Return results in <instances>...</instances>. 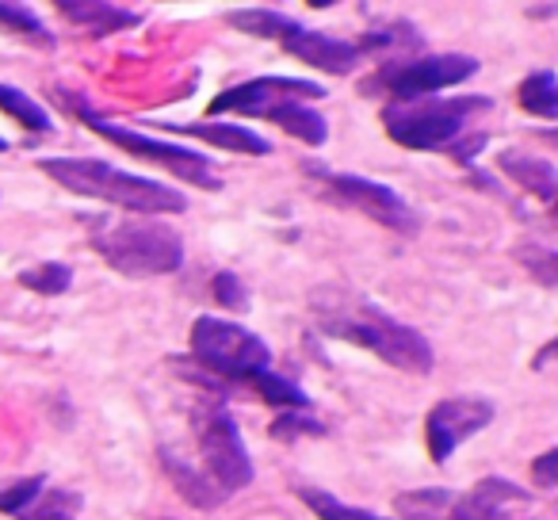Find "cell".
Wrapping results in <instances>:
<instances>
[{"label": "cell", "instance_id": "1", "mask_svg": "<svg viewBox=\"0 0 558 520\" xmlns=\"http://www.w3.org/2000/svg\"><path fill=\"white\" fill-rule=\"evenodd\" d=\"M318 322H322V334L341 337V341H349V344H360V349L375 352V356L387 360V364L398 367V372L428 375L436 364L433 344H428V337L421 334V329L390 318L387 311L372 306L367 299L352 295V291H341V295H333V299H322Z\"/></svg>", "mask_w": 558, "mask_h": 520}, {"label": "cell", "instance_id": "2", "mask_svg": "<svg viewBox=\"0 0 558 520\" xmlns=\"http://www.w3.org/2000/svg\"><path fill=\"white\" fill-rule=\"evenodd\" d=\"M39 172H47L54 184L70 188L73 195L111 203L131 215H184L187 210L184 192L161 184V180L126 172L111 161H96V157H43Z\"/></svg>", "mask_w": 558, "mask_h": 520}, {"label": "cell", "instance_id": "3", "mask_svg": "<svg viewBox=\"0 0 558 520\" xmlns=\"http://www.w3.org/2000/svg\"><path fill=\"white\" fill-rule=\"evenodd\" d=\"M85 226H88V245H93L119 276L154 280V276H172L184 265V238L165 222L88 215Z\"/></svg>", "mask_w": 558, "mask_h": 520}, {"label": "cell", "instance_id": "4", "mask_svg": "<svg viewBox=\"0 0 558 520\" xmlns=\"http://www.w3.org/2000/svg\"><path fill=\"white\" fill-rule=\"evenodd\" d=\"M226 20H230V27L256 35V39H276L279 47L288 50V55H295L299 62L314 65V70H322V73H333V77H344V73H352L360 62H364V55H360L356 43H344V39H333V35L311 32V27H303L299 20L283 16V12L238 9Z\"/></svg>", "mask_w": 558, "mask_h": 520}, {"label": "cell", "instance_id": "5", "mask_svg": "<svg viewBox=\"0 0 558 520\" xmlns=\"http://www.w3.org/2000/svg\"><path fill=\"white\" fill-rule=\"evenodd\" d=\"M489 96H459V100H413V104H387L383 126L405 149H448L463 138L466 123L478 111H489Z\"/></svg>", "mask_w": 558, "mask_h": 520}, {"label": "cell", "instance_id": "6", "mask_svg": "<svg viewBox=\"0 0 558 520\" xmlns=\"http://www.w3.org/2000/svg\"><path fill=\"white\" fill-rule=\"evenodd\" d=\"M58 100L70 104V108H77L73 116H77L88 131H96L100 138H108L111 146L126 149V154L142 157V161H149V165H161L165 172H172V177L203 188V192H218V188H222V177H218L215 161H210V157H203L199 149L177 146V142H157V138H149V134H142V131H131V126L108 123V119L96 116L85 100H77V96H70V93H58Z\"/></svg>", "mask_w": 558, "mask_h": 520}, {"label": "cell", "instance_id": "7", "mask_svg": "<svg viewBox=\"0 0 558 520\" xmlns=\"http://www.w3.org/2000/svg\"><path fill=\"white\" fill-rule=\"evenodd\" d=\"M192 356L199 360L207 372L222 375L230 383H248V375L264 372L271 364L268 344L256 334H248L245 326L226 318H195L192 326Z\"/></svg>", "mask_w": 558, "mask_h": 520}, {"label": "cell", "instance_id": "8", "mask_svg": "<svg viewBox=\"0 0 558 520\" xmlns=\"http://www.w3.org/2000/svg\"><path fill=\"white\" fill-rule=\"evenodd\" d=\"M195 440H199L203 479L222 497L238 494L253 482V459H248L241 428L226 406H207L195 413Z\"/></svg>", "mask_w": 558, "mask_h": 520}, {"label": "cell", "instance_id": "9", "mask_svg": "<svg viewBox=\"0 0 558 520\" xmlns=\"http://www.w3.org/2000/svg\"><path fill=\"white\" fill-rule=\"evenodd\" d=\"M303 172L311 180H318L326 199H333L337 207H352L360 215H367L372 222L387 226L395 233H417L421 218L417 210L405 203V195H398L395 188L387 184H375L367 177H356V172H337V169H326V165H303Z\"/></svg>", "mask_w": 558, "mask_h": 520}, {"label": "cell", "instance_id": "10", "mask_svg": "<svg viewBox=\"0 0 558 520\" xmlns=\"http://www.w3.org/2000/svg\"><path fill=\"white\" fill-rule=\"evenodd\" d=\"M478 73V58L471 55H425L413 62H390L375 73V85H367V93H390L395 104H413L436 96L444 88L471 81Z\"/></svg>", "mask_w": 558, "mask_h": 520}, {"label": "cell", "instance_id": "11", "mask_svg": "<svg viewBox=\"0 0 558 520\" xmlns=\"http://www.w3.org/2000/svg\"><path fill=\"white\" fill-rule=\"evenodd\" d=\"M326 96V85H314V81L303 77H253V81H241V85L226 88L210 100V111L215 116H256L264 119L271 108L288 100H322Z\"/></svg>", "mask_w": 558, "mask_h": 520}, {"label": "cell", "instance_id": "12", "mask_svg": "<svg viewBox=\"0 0 558 520\" xmlns=\"http://www.w3.org/2000/svg\"><path fill=\"white\" fill-rule=\"evenodd\" d=\"M497 418L494 402L486 398H448L428 410V456L433 463H448L463 440L489 425Z\"/></svg>", "mask_w": 558, "mask_h": 520}, {"label": "cell", "instance_id": "13", "mask_svg": "<svg viewBox=\"0 0 558 520\" xmlns=\"http://www.w3.org/2000/svg\"><path fill=\"white\" fill-rule=\"evenodd\" d=\"M517 501H527V489L501 474H489L448 512V520H509Z\"/></svg>", "mask_w": 558, "mask_h": 520}, {"label": "cell", "instance_id": "14", "mask_svg": "<svg viewBox=\"0 0 558 520\" xmlns=\"http://www.w3.org/2000/svg\"><path fill=\"white\" fill-rule=\"evenodd\" d=\"M157 126H161V131H172V134H187V138L210 142V146L230 149V154H248V157L271 154L268 138H260V134L245 131V126H233V123H157Z\"/></svg>", "mask_w": 558, "mask_h": 520}, {"label": "cell", "instance_id": "15", "mask_svg": "<svg viewBox=\"0 0 558 520\" xmlns=\"http://www.w3.org/2000/svg\"><path fill=\"white\" fill-rule=\"evenodd\" d=\"M62 16H70L77 27L93 35H116V32H131L142 24L138 12L123 9V4H111V0H62L58 4Z\"/></svg>", "mask_w": 558, "mask_h": 520}, {"label": "cell", "instance_id": "16", "mask_svg": "<svg viewBox=\"0 0 558 520\" xmlns=\"http://www.w3.org/2000/svg\"><path fill=\"white\" fill-rule=\"evenodd\" d=\"M497 165H501L505 177L517 180L520 188H527L539 203H555L558 172L550 161H543V157H535V154H524V149H501V154H497Z\"/></svg>", "mask_w": 558, "mask_h": 520}, {"label": "cell", "instance_id": "17", "mask_svg": "<svg viewBox=\"0 0 558 520\" xmlns=\"http://www.w3.org/2000/svg\"><path fill=\"white\" fill-rule=\"evenodd\" d=\"M264 119H271L276 126H283L288 134H295V138L306 142V146H322V142L329 138L326 116H322V111H314V108H303L299 100L279 104V108H271Z\"/></svg>", "mask_w": 558, "mask_h": 520}, {"label": "cell", "instance_id": "18", "mask_svg": "<svg viewBox=\"0 0 558 520\" xmlns=\"http://www.w3.org/2000/svg\"><path fill=\"white\" fill-rule=\"evenodd\" d=\"M245 387H253L256 395L264 398L268 406H276V410H283V413H291V410H311V395H306L303 387H295L291 379H283V375H276V372H256V375H248V383Z\"/></svg>", "mask_w": 558, "mask_h": 520}, {"label": "cell", "instance_id": "19", "mask_svg": "<svg viewBox=\"0 0 558 520\" xmlns=\"http://www.w3.org/2000/svg\"><path fill=\"white\" fill-rule=\"evenodd\" d=\"M161 463H165V471H169L172 486H177L180 494H184L192 505H199V509H215L218 501H226V497L218 494V489L210 486V482L203 479V474H195L192 467H187L184 459L172 456V451H161Z\"/></svg>", "mask_w": 558, "mask_h": 520}, {"label": "cell", "instance_id": "20", "mask_svg": "<svg viewBox=\"0 0 558 520\" xmlns=\"http://www.w3.org/2000/svg\"><path fill=\"white\" fill-rule=\"evenodd\" d=\"M0 111H4V116H12L20 126H24V131H32V134H50V131H54L47 108H39L32 96L20 93V88H12V85H4V81H0Z\"/></svg>", "mask_w": 558, "mask_h": 520}, {"label": "cell", "instance_id": "21", "mask_svg": "<svg viewBox=\"0 0 558 520\" xmlns=\"http://www.w3.org/2000/svg\"><path fill=\"white\" fill-rule=\"evenodd\" d=\"M299 497L314 509L318 520H395V517H379V512L364 509V505H349L341 497L326 494V489H314V486H299Z\"/></svg>", "mask_w": 558, "mask_h": 520}, {"label": "cell", "instance_id": "22", "mask_svg": "<svg viewBox=\"0 0 558 520\" xmlns=\"http://www.w3.org/2000/svg\"><path fill=\"white\" fill-rule=\"evenodd\" d=\"M520 108H524L527 116L555 119V116H558V88H555V73H550V70L527 73L524 85H520Z\"/></svg>", "mask_w": 558, "mask_h": 520}, {"label": "cell", "instance_id": "23", "mask_svg": "<svg viewBox=\"0 0 558 520\" xmlns=\"http://www.w3.org/2000/svg\"><path fill=\"white\" fill-rule=\"evenodd\" d=\"M0 32L43 43V47H54V35L47 32V24H43L27 4H4V0H0Z\"/></svg>", "mask_w": 558, "mask_h": 520}, {"label": "cell", "instance_id": "24", "mask_svg": "<svg viewBox=\"0 0 558 520\" xmlns=\"http://www.w3.org/2000/svg\"><path fill=\"white\" fill-rule=\"evenodd\" d=\"M20 283H24L27 291H35V295H62V291L73 283V273H70V265L43 261V265H35V268H24V273H20Z\"/></svg>", "mask_w": 558, "mask_h": 520}, {"label": "cell", "instance_id": "25", "mask_svg": "<svg viewBox=\"0 0 558 520\" xmlns=\"http://www.w3.org/2000/svg\"><path fill=\"white\" fill-rule=\"evenodd\" d=\"M448 501H451L448 489H417V494H402V497H398L395 509L402 512L398 520H433Z\"/></svg>", "mask_w": 558, "mask_h": 520}, {"label": "cell", "instance_id": "26", "mask_svg": "<svg viewBox=\"0 0 558 520\" xmlns=\"http://www.w3.org/2000/svg\"><path fill=\"white\" fill-rule=\"evenodd\" d=\"M39 497H43V474L20 479V482H12V486L0 489V512H9V517H24Z\"/></svg>", "mask_w": 558, "mask_h": 520}, {"label": "cell", "instance_id": "27", "mask_svg": "<svg viewBox=\"0 0 558 520\" xmlns=\"http://www.w3.org/2000/svg\"><path fill=\"white\" fill-rule=\"evenodd\" d=\"M73 505H77V497H73L70 489H50V494H43L20 520H77Z\"/></svg>", "mask_w": 558, "mask_h": 520}, {"label": "cell", "instance_id": "28", "mask_svg": "<svg viewBox=\"0 0 558 520\" xmlns=\"http://www.w3.org/2000/svg\"><path fill=\"white\" fill-rule=\"evenodd\" d=\"M268 433L276 436V440L291 444V440H299L303 433H326V425H322V421H314L306 410H291V413H279V418L271 421Z\"/></svg>", "mask_w": 558, "mask_h": 520}, {"label": "cell", "instance_id": "29", "mask_svg": "<svg viewBox=\"0 0 558 520\" xmlns=\"http://www.w3.org/2000/svg\"><path fill=\"white\" fill-rule=\"evenodd\" d=\"M210 288H215V299L226 306V311H248V299H245L248 291H245V283H241L233 273H218Z\"/></svg>", "mask_w": 558, "mask_h": 520}, {"label": "cell", "instance_id": "30", "mask_svg": "<svg viewBox=\"0 0 558 520\" xmlns=\"http://www.w3.org/2000/svg\"><path fill=\"white\" fill-rule=\"evenodd\" d=\"M448 149H451V157H456V161L471 165L474 157H478L482 149H486V134H471V138H456Z\"/></svg>", "mask_w": 558, "mask_h": 520}, {"label": "cell", "instance_id": "31", "mask_svg": "<svg viewBox=\"0 0 558 520\" xmlns=\"http://www.w3.org/2000/svg\"><path fill=\"white\" fill-rule=\"evenodd\" d=\"M555 467H558V451H555V448H550V451H543V456L532 463V474H535V482H539L543 489H550V486H555V482H558Z\"/></svg>", "mask_w": 558, "mask_h": 520}, {"label": "cell", "instance_id": "32", "mask_svg": "<svg viewBox=\"0 0 558 520\" xmlns=\"http://www.w3.org/2000/svg\"><path fill=\"white\" fill-rule=\"evenodd\" d=\"M4 149H9V142H4V138H0V154H4Z\"/></svg>", "mask_w": 558, "mask_h": 520}]
</instances>
